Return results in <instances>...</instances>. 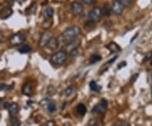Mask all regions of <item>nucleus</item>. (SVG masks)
I'll return each instance as SVG.
<instances>
[{"label": "nucleus", "instance_id": "24", "mask_svg": "<svg viewBox=\"0 0 152 126\" xmlns=\"http://www.w3.org/2000/svg\"><path fill=\"white\" fill-rule=\"evenodd\" d=\"M119 1L122 3V4L124 6V7H128V6L132 4V3H133L134 0H119Z\"/></svg>", "mask_w": 152, "mask_h": 126}, {"label": "nucleus", "instance_id": "6", "mask_svg": "<svg viewBox=\"0 0 152 126\" xmlns=\"http://www.w3.org/2000/svg\"><path fill=\"white\" fill-rule=\"evenodd\" d=\"M53 38V33L50 31H46L45 32L42 33L40 41H39V45L41 48H44V47H47L48 44L50 42V40Z\"/></svg>", "mask_w": 152, "mask_h": 126}, {"label": "nucleus", "instance_id": "21", "mask_svg": "<svg viewBox=\"0 0 152 126\" xmlns=\"http://www.w3.org/2000/svg\"><path fill=\"white\" fill-rule=\"evenodd\" d=\"M75 86H69L65 90V96H67V97H70V96H72L73 94L75 92Z\"/></svg>", "mask_w": 152, "mask_h": 126}, {"label": "nucleus", "instance_id": "1", "mask_svg": "<svg viewBox=\"0 0 152 126\" xmlns=\"http://www.w3.org/2000/svg\"><path fill=\"white\" fill-rule=\"evenodd\" d=\"M81 33V30L79 26H71L66 29L64 32L62 33V35L60 36L59 41L61 42H64V43H68L71 41L76 39Z\"/></svg>", "mask_w": 152, "mask_h": 126}, {"label": "nucleus", "instance_id": "7", "mask_svg": "<svg viewBox=\"0 0 152 126\" xmlns=\"http://www.w3.org/2000/svg\"><path fill=\"white\" fill-rule=\"evenodd\" d=\"M80 43H81V42L79 39H75V40L71 41L69 42H68L64 47L65 48V52L66 53H73L74 51L78 49V48L80 46Z\"/></svg>", "mask_w": 152, "mask_h": 126}, {"label": "nucleus", "instance_id": "3", "mask_svg": "<svg viewBox=\"0 0 152 126\" xmlns=\"http://www.w3.org/2000/svg\"><path fill=\"white\" fill-rule=\"evenodd\" d=\"M108 106V102L107 100L105 98H102L101 100V103L99 104L95 105L91 109L92 114H103L106 112L107 108Z\"/></svg>", "mask_w": 152, "mask_h": 126}, {"label": "nucleus", "instance_id": "28", "mask_svg": "<svg viewBox=\"0 0 152 126\" xmlns=\"http://www.w3.org/2000/svg\"><path fill=\"white\" fill-rule=\"evenodd\" d=\"M152 59V51L145 55V57L144 58L143 61H144V62H145L146 60H150V59Z\"/></svg>", "mask_w": 152, "mask_h": 126}, {"label": "nucleus", "instance_id": "29", "mask_svg": "<svg viewBox=\"0 0 152 126\" xmlns=\"http://www.w3.org/2000/svg\"><path fill=\"white\" fill-rule=\"evenodd\" d=\"M11 103H8V102H4L3 103V104H2V107H3V108L4 109H9V108H10V106Z\"/></svg>", "mask_w": 152, "mask_h": 126}, {"label": "nucleus", "instance_id": "2", "mask_svg": "<svg viewBox=\"0 0 152 126\" xmlns=\"http://www.w3.org/2000/svg\"><path fill=\"white\" fill-rule=\"evenodd\" d=\"M66 60H67V53L65 51L57 52L51 58V62L54 65H62L65 63Z\"/></svg>", "mask_w": 152, "mask_h": 126}, {"label": "nucleus", "instance_id": "35", "mask_svg": "<svg viewBox=\"0 0 152 126\" xmlns=\"http://www.w3.org/2000/svg\"><path fill=\"white\" fill-rule=\"evenodd\" d=\"M117 59H118V57H117V56H115L114 58H113V59H110V60H109L108 62H107V64H113V63L114 61L116 60Z\"/></svg>", "mask_w": 152, "mask_h": 126}, {"label": "nucleus", "instance_id": "11", "mask_svg": "<svg viewBox=\"0 0 152 126\" xmlns=\"http://www.w3.org/2000/svg\"><path fill=\"white\" fill-rule=\"evenodd\" d=\"M107 48L111 52V53H118L121 51V48L119 45L116 43V42H110V43L107 46Z\"/></svg>", "mask_w": 152, "mask_h": 126}, {"label": "nucleus", "instance_id": "23", "mask_svg": "<svg viewBox=\"0 0 152 126\" xmlns=\"http://www.w3.org/2000/svg\"><path fill=\"white\" fill-rule=\"evenodd\" d=\"M10 126H20V121L18 118H12L10 121Z\"/></svg>", "mask_w": 152, "mask_h": 126}, {"label": "nucleus", "instance_id": "36", "mask_svg": "<svg viewBox=\"0 0 152 126\" xmlns=\"http://www.w3.org/2000/svg\"><path fill=\"white\" fill-rule=\"evenodd\" d=\"M64 126H71V125L69 123H65V124H64Z\"/></svg>", "mask_w": 152, "mask_h": 126}, {"label": "nucleus", "instance_id": "8", "mask_svg": "<svg viewBox=\"0 0 152 126\" xmlns=\"http://www.w3.org/2000/svg\"><path fill=\"white\" fill-rule=\"evenodd\" d=\"M124 6L122 4V3L120 2L119 0H116L114 1L113 6H112V10L113 13L116 15H119L123 13V11L124 10Z\"/></svg>", "mask_w": 152, "mask_h": 126}, {"label": "nucleus", "instance_id": "22", "mask_svg": "<svg viewBox=\"0 0 152 126\" xmlns=\"http://www.w3.org/2000/svg\"><path fill=\"white\" fill-rule=\"evenodd\" d=\"M31 51V48L29 45H24L21 48H19V52L21 53H30Z\"/></svg>", "mask_w": 152, "mask_h": 126}, {"label": "nucleus", "instance_id": "15", "mask_svg": "<svg viewBox=\"0 0 152 126\" xmlns=\"http://www.w3.org/2000/svg\"><path fill=\"white\" fill-rule=\"evenodd\" d=\"M8 110H9V113L10 115H15V114H16L18 110H19V106L15 103H11Z\"/></svg>", "mask_w": 152, "mask_h": 126}, {"label": "nucleus", "instance_id": "25", "mask_svg": "<svg viewBox=\"0 0 152 126\" xmlns=\"http://www.w3.org/2000/svg\"><path fill=\"white\" fill-rule=\"evenodd\" d=\"M99 125V121L96 119H91V120L88 122V126H96Z\"/></svg>", "mask_w": 152, "mask_h": 126}, {"label": "nucleus", "instance_id": "37", "mask_svg": "<svg viewBox=\"0 0 152 126\" xmlns=\"http://www.w3.org/2000/svg\"><path fill=\"white\" fill-rule=\"evenodd\" d=\"M151 65H152V59H151Z\"/></svg>", "mask_w": 152, "mask_h": 126}, {"label": "nucleus", "instance_id": "33", "mask_svg": "<svg viewBox=\"0 0 152 126\" xmlns=\"http://www.w3.org/2000/svg\"><path fill=\"white\" fill-rule=\"evenodd\" d=\"M86 4H88V5H90V4H92L93 3L95 2V0H83Z\"/></svg>", "mask_w": 152, "mask_h": 126}, {"label": "nucleus", "instance_id": "14", "mask_svg": "<svg viewBox=\"0 0 152 126\" xmlns=\"http://www.w3.org/2000/svg\"><path fill=\"white\" fill-rule=\"evenodd\" d=\"M53 13H54L53 9L51 8V7H46L44 9L43 15L45 18H47V19H51L52 17L53 16Z\"/></svg>", "mask_w": 152, "mask_h": 126}, {"label": "nucleus", "instance_id": "19", "mask_svg": "<svg viewBox=\"0 0 152 126\" xmlns=\"http://www.w3.org/2000/svg\"><path fill=\"white\" fill-rule=\"evenodd\" d=\"M47 110L48 111L49 113H51V114L55 113V112H56V110H57V106H56V103H53V101H51L47 105Z\"/></svg>", "mask_w": 152, "mask_h": 126}, {"label": "nucleus", "instance_id": "13", "mask_svg": "<svg viewBox=\"0 0 152 126\" xmlns=\"http://www.w3.org/2000/svg\"><path fill=\"white\" fill-rule=\"evenodd\" d=\"M12 14H13V10L10 9V8H7V9H4L3 11H2V13H1V15H0V18L1 19H3V20H4V19H7V18H9L10 16L12 15Z\"/></svg>", "mask_w": 152, "mask_h": 126}, {"label": "nucleus", "instance_id": "12", "mask_svg": "<svg viewBox=\"0 0 152 126\" xmlns=\"http://www.w3.org/2000/svg\"><path fill=\"white\" fill-rule=\"evenodd\" d=\"M32 88V85L31 82H27L24 85V86L22 88V93L24 95H26V96H31V89Z\"/></svg>", "mask_w": 152, "mask_h": 126}, {"label": "nucleus", "instance_id": "16", "mask_svg": "<svg viewBox=\"0 0 152 126\" xmlns=\"http://www.w3.org/2000/svg\"><path fill=\"white\" fill-rule=\"evenodd\" d=\"M76 109H77V112H78V113H79V114H80L81 116L85 115L87 112L86 107V105L83 104V103H80V104H78L77 108H76Z\"/></svg>", "mask_w": 152, "mask_h": 126}, {"label": "nucleus", "instance_id": "31", "mask_svg": "<svg viewBox=\"0 0 152 126\" xmlns=\"http://www.w3.org/2000/svg\"><path fill=\"white\" fill-rule=\"evenodd\" d=\"M126 65H127V63H126L125 61H122L118 65V70H120V69H122L123 67H124V66H126Z\"/></svg>", "mask_w": 152, "mask_h": 126}, {"label": "nucleus", "instance_id": "20", "mask_svg": "<svg viewBox=\"0 0 152 126\" xmlns=\"http://www.w3.org/2000/svg\"><path fill=\"white\" fill-rule=\"evenodd\" d=\"M100 60H102V57L99 54H94L90 59V64H94L98 63Z\"/></svg>", "mask_w": 152, "mask_h": 126}, {"label": "nucleus", "instance_id": "38", "mask_svg": "<svg viewBox=\"0 0 152 126\" xmlns=\"http://www.w3.org/2000/svg\"><path fill=\"white\" fill-rule=\"evenodd\" d=\"M151 96H152V89H151Z\"/></svg>", "mask_w": 152, "mask_h": 126}, {"label": "nucleus", "instance_id": "26", "mask_svg": "<svg viewBox=\"0 0 152 126\" xmlns=\"http://www.w3.org/2000/svg\"><path fill=\"white\" fill-rule=\"evenodd\" d=\"M11 86H7L5 84H3L0 86V91H8V90H10L11 89Z\"/></svg>", "mask_w": 152, "mask_h": 126}, {"label": "nucleus", "instance_id": "9", "mask_svg": "<svg viewBox=\"0 0 152 126\" xmlns=\"http://www.w3.org/2000/svg\"><path fill=\"white\" fill-rule=\"evenodd\" d=\"M72 11L75 15H82L84 12V7L80 3L74 2L72 4Z\"/></svg>", "mask_w": 152, "mask_h": 126}, {"label": "nucleus", "instance_id": "4", "mask_svg": "<svg viewBox=\"0 0 152 126\" xmlns=\"http://www.w3.org/2000/svg\"><path fill=\"white\" fill-rule=\"evenodd\" d=\"M102 15V10L100 7H95L89 12V18L91 21H98Z\"/></svg>", "mask_w": 152, "mask_h": 126}, {"label": "nucleus", "instance_id": "30", "mask_svg": "<svg viewBox=\"0 0 152 126\" xmlns=\"http://www.w3.org/2000/svg\"><path fill=\"white\" fill-rule=\"evenodd\" d=\"M43 126H55V122L53 120L48 121Z\"/></svg>", "mask_w": 152, "mask_h": 126}, {"label": "nucleus", "instance_id": "32", "mask_svg": "<svg viewBox=\"0 0 152 126\" xmlns=\"http://www.w3.org/2000/svg\"><path fill=\"white\" fill-rule=\"evenodd\" d=\"M138 76H139V74H134L133 76L131 77V81H132V82H134L136 81V79L138 78Z\"/></svg>", "mask_w": 152, "mask_h": 126}, {"label": "nucleus", "instance_id": "18", "mask_svg": "<svg viewBox=\"0 0 152 126\" xmlns=\"http://www.w3.org/2000/svg\"><path fill=\"white\" fill-rule=\"evenodd\" d=\"M112 13H113L112 7H110L109 4H105L102 9V15L105 16H109V15H111Z\"/></svg>", "mask_w": 152, "mask_h": 126}, {"label": "nucleus", "instance_id": "5", "mask_svg": "<svg viewBox=\"0 0 152 126\" xmlns=\"http://www.w3.org/2000/svg\"><path fill=\"white\" fill-rule=\"evenodd\" d=\"M26 40L25 36L21 34V33H15L14 34L10 39V42L11 45L13 46H19V45H21Z\"/></svg>", "mask_w": 152, "mask_h": 126}, {"label": "nucleus", "instance_id": "34", "mask_svg": "<svg viewBox=\"0 0 152 126\" xmlns=\"http://www.w3.org/2000/svg\"><path fill=\"white\" fill-rule=\"evenodd\" d=\"M5 1H6V3H7L9 5L11 6L14 4V3H15V0H5Z\"/></svg>", "mask_w": 152, "mask_h": 126}, {"label": "nucleus", "instance_id": "17", "mask_svg": "<svg viewBox=\"0 0 152 126\" xmlns=\"http://www.w3.org/2000/svg\"><path fill=\"white\" fill-rule=\"evenodd\" d=\"M89 86H90L91 91L95 92H99L101 91V86H99L97 85V83L95 81H91L90 82V84H89Z\"/></svg>", "mask_w": 152, "mask_h": 126}, {"label": "nucleus", "instance_id": "27", "mask_svg": "<svg viewBox=\"0 0 152 126\" xmlns=\"http://www.w3.org/2000/svg\"><path fill=\"white\" fill-rule=\"evenodd\" d=\"M50 102H51V100L49 98H44L40 102V104L42 105V106H46V105L48 104Z\"/></svg>", "mask_w": 152, "mask_h": 126}, {"label": "nucleus", "instance_id": "10", "mask_svg": "<svg viewBox=\"0 0 152 126\" xmlns=\"http://www.w3.org/2000/svg\"><path fill=\"white\" fill-rule=\"evenodd\" d=\"M59 46V41L58 39L56 38V37H53V38L50 40V42L48 44V48L50 50H56Z\"/></svg>", "mask_w": 152, "mask_h": 126}]
</instances>
